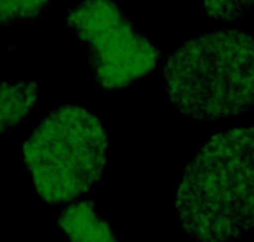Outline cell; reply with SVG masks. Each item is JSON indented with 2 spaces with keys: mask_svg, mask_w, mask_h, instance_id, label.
Returning a JSON list of instances; mask_svg holds the SVG:
<instances>
[{
  "mask_svg": "<svg viewBox=\"0 0 254 242\" xmlns=\"http://www.w3.org/2000/svg\"><path fill=\"white\" fill-rule=\"evenodd\" d=\"M171 106L194 120L238 118L254 110V37L216 30L183 42L163 66Z\"/></svg>",
  "mask_w": 254,
  "mask_h": 242,
  "instance_id": "cell-2",
  "label": "cell"
},
{
  "mask_svg": "<svg viewBox=\"0 0 254 242\" xmlns=\"http://www.w3.org/2000/svg\"><path fill=\"white\" fill-rule=\"evenodd\" d=\"M180 227L201 241L254 231V126L214 133L181 173L175 194Z\"/></svg>",
  "mask_w": 254,
  "mask_h": 242,
  "instance_id": "cell-1",
  "label": "cell"
},
{
  "mask_svg": "<svg viewBox=\"0 0 254 242\" xmlns=\"http://www.w3.org/2000/svg\"><path fill=\"white\" fill-rule=\"evenodd\" d=\"M37 99V83L0 82V135L25 121L35 110Z\"/></svg>",
  "mask_w": 254,
  "mask_h": 242,
  "instance_id": "cell-6",
  "label": "cell"
},
{
  "mask_svg": "<svg viewBox=\"0 0 254 242\" xmlns=\"http://www.w3.org/2000/svg\"><path fill=\"white\" fill-rule=\"evenodd\" d=\"M37 196L49 206L85 197L103 179L108 131L87 108L62 103L20 145Z\"/></svg>",
  "mask_w": 254,
  "mask_h": 242,
  "instance_id": "cell-3",
  "label": "cell"
},
{
  "mask_svg": "<svg viewBox=\"0 0 254 242\" xmlns=\"http://www.w3.org/2000/svg\"><path fill=\"white\" fill-rule=\"evenodd\" d=\"M203 8L216 20L231 22L254 10V0H201Z\"/></svg>",
  "mask_w": 254,
  "mask_h": 242,
  "instance_id": "cell-8",
  "label": "cell"
},
{
  "mask_svg": "<svg viewBox=\"0 0 254 242\" xmlns=\"http://www.w3.org/2000/svg\"><path fill=\"white\" fill-rule=\"evenodd\" d=\"M65 23L87 48L95 82L108 92L145 78L160 60L155 42L138 30L115 0H80L66 12Z\"/></svg>",
  "mask_w": 254,
  "mask_h": 242,
  "instance_id": "cell-4",
  "label": "cell"
},
{
  "mask_svg": "<svg viewBox=\"0 0 254 242\" xmlns=\"http://www.w3.org/2000/svg\"><path fill=\"white\" fill-rule=\"evenodd\" d=\"M54 0H0V25H15L35 20Z\"/></svg>",
  "mask_w": 254,
  "mask_h": 242,
  "instance_id": "cell-7",
  "label": "cell"
},
{
  "mask_svg": "<svg viewBox=\"0 0 254 242\" xmlns=\"http://www.w3.org/2000/svg\"><path fill=\"white\" fill-rule=\"evenodd\" d=\"M57 226L70 241H117V234L113 232L112 226L97 216L92 199H81V201L66 207L57 221Z\"/></svg>",
  "mask_w": 254,
  "mask_h": 242,
  "instance_id": "cell-5",
  "label": "cell"
}]
</instances>
